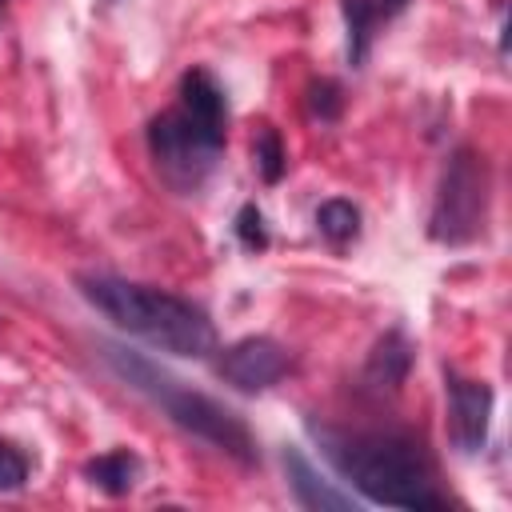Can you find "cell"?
Listing matches in <instances>:
<instances>
[{"mask_svg":"<svg viewBox=\"0 0 512 512\" xmlns=\"http://www.w3.org/2000/svg\"><path fill=\"white\" fill-rule=\"evenodd\" d=\"M148 144H152V156H156L164 180L176 184L180 192H192L212 172V164L220 156V144H212L180 108L160 112L148 124Z\"/></svg>","mask_w":512,"mask_h":512,"instance_id":"5","label":"cell"},{"mask_svg":"<svg viewBox=\"0 0 512 512\" xmlns=\"http://www.w3.org/2000/svg\"><path fill=\"white\" fill-rule=\"evenodd\" d=\"M236 236H240V244L252 248V252H260V248L268 244V236H264V216H260L252 204L240 208V216H236Z\"/></svg>","mask_w":512,"mask_h":512,"instance_id":"16","label":"cell"},{"mask_svg":"<svg viewBox=\"0 0 512 512\" xmlns=\"http://www.w3.org/2000/svg\"><path fill=\"white\" fill-rule=\"evenodd\" d=\"M0 4H4V0H0Z\"/></svg>","mask_w":512,"mask_h":512,"instance_id":"18","label":"cell"},{"mask_svg":"<svg viewBox=\"0 0 512 512\" xmlns=\"http://www.w3.org/2000/svg\"><path fill=\"white\" fill-rule=\"evenodd\" d=\"M80 292L96 312H104L112 324L148 340L160 352L200 360L216 348V328L208 312L196 308L192 300H180L160 288L128 284L116 276H80Z\"/></svg>","mask_w":512,"mask_h":512,"instance_id":"1","label":"cell"},{"mask_svg":"<svg viewBox=\"0 0 512 512\" xmlns=\"http://www.w3.org/2000/svg\"><path fill=\"white\" fill-rule=\"evenodd\" d=\"M104 356H108V364L136 388V392H144V396H152L180 428H188L192 436H200V440H208L212 448H220V452H228V456H236L240 464H252L256 460V440H252V432H248V424L232 412V408H224V404H216L212 396H204V392H192V388H184L180 380H172L168 372H160L152 360H144L140 352H128V348H116V344H104Z\"/></svg>","mask_w":512,"mask_h":512,"instance_id":"3","label":"cell"},{"mask_svg":"<svg viewBox=\"0 0 512 512\" xmlns=\"http://www.w3.org/2000/svg\"><path fill=\"white\" fill-rule=\"evenodd\" d=\"M284 468H288V480H292V492L304 508H320V512H348L352 508V496L336 492L296 448L284 452Z\"/></svg>","mask_w":512,"mask_h":512,"instance_id":"9","label":"cell"},{"mask_svg":"<svg viewBox=\"0 0 512 512\" xmlns=\"http://www.w3.org/2000/svg\"><path fill=\"white\" fill-rule=\"evenodd\" d=\"M484 212H488L484 156H476L472 148H460V152H452V160L440 176V192H436V204H432L428 232L440 244H468V240L480 236Z\"/></svg>","mask_w":512,"mask_h":512,"instance_id":"4","label":"cell"},{"mask_svg":"<svg viewBox=\"0 0 512 512\" xmlns=\"http://www.w3.org/2000/svg\"><path fill=\"white\" fill-rule=\"evenodd\" d=\"M316 228H320L328 240L344 244V240H352V236L360 232V212H356V204H348V200H324V204L316 208Z\"/></svg>","mask_w":512,"mask_h":512,"instance_id":"13","label":"cell"},{"mask_svg":"<svg viewBox=\"0 0 512 512\" xmlns=\"http://www.w3.org/2000/svg\"><path fill=\"white\" fill-rule=\"evenodd\" d=\"M180 112L212 140L224 148V132H228V100L220 92V84L204 72V68H192L184 80H180Z\"/></svg>","mask_w":512,"mask_h":512,"instance_id":"8","label":"cell"},{"mask_svg":"<svg viewBox=\"0 0 512 512\" xmlns=\"http://www.w3.org/2000/svg\"><path fill=\"white\" fill-rule=\"evenodd\" d=\"M324 452L372 500L388 508H440L428 456L408 436H336L324 432Z\"/></svg>","mask_w":512,"mask_h":512,"instance_id":"2","label":"cell"},{"mask_svg":"<svg viewBox=\"0 0 512 512\" xmlns=\"http://www.w3.org/2000/svg\"><path fill=\"white\" fill-rule=\"evenodd\" d=\"M408 0H344V20H348V56L360 64L368 56V40L380 20L396 16Z\"/></svg>","mask_w":512,"mask_h":512,"instance_id":"10","label":"cell"},{"mask_svg":"<svg viewBox=\"0 0 512 512\" xmlns=\"http://www.w3.org/2000/svg\"><path fill=\"white\" fill-rule=\"evenodd\" d=\"M488 416H492V388L484 380H448V428L460 452H480L488 440Z\"/></svg>","mask_w":512,"mask_h":512,"instance_id":"7","label":"cell"},{"mask_svg":"<svg viewBox=\"0 0 512 512\" xmlns=\"http://www.w3.org/2000/svg\"><path fill=\"white\" fill-rule=\"evenodd\" d=\"M216 368L240 392H264L288 372V352L268 336H248V340H236L232 348H224Z\"/></svg>","mask_w":512,"mask_h":512,"instance_id":"6","label":"cell"},{"mask_svg":"<svg viewBox=\"0 0 512 512\" xmlns=\"http://www.w3.org/2000/svg\"><path fill=\"white\" fill-rule=\"evenodd\" d=\"M24 476H28V460H24L8 440H0V492L20 488Z\"/></svg>","mask_w":512,"mask_h":512,"instance_id":"15","label":"cell"},{"mask_svg":"<svg viewBox=\"0 0 512 512\" xmlns=\"http://www.w3.org/2000/svg\"><path fill=\"white\" fill-rule=\"evenodd\" d=\"M252 152H256V168H260V176L268 180V184H276L280 176H284V144H280V136H276V128H260L256 132V140H252Z\"/></svg>","mask_w":512,"mask_h":512,"instance_id":"14","label":"cell"},{"mask_svg":"<svg viewBox=\"0 0 512 512\" xmlns=\"http://www.w3.org/2000/svg\"><path fill=\"white\" fill-rule=\"evenodd\" d=\"M408 368H412V344L404 340V332H388L372 348V356L364 364V380L372 388H400L404 376H408Z\"/></svg>","mask_w":512,"mask_h":512,"instance_id":"11","label":"cell"},{"mask_svg":"<svg viewBox=\"0 0 512 512\" xmlns=\"http://www.w3.org/2000/svg\"><path fill=\"white\" fill-rule=\"evenodd\" d=\"M308 104H312V112H316L320 120H336V116H340V88H336L332 80H316V84L308 88Z\"/></svg>","mask_w":512,"mask_h":512,"instance_id":"17","label":"cell"},{"mask_svg":"<svg viewBox=\"0 0 512 512\" xmlns=\"http://www.w3.org/2000/svg\"><path fill=\"white\" fill-rule=\"evenodd\" d=\"M136 472H140V464H136V456H128V452H108V456H96V460L88 464V480L100 484V488L112 492V496H124V492L136 484Z\"/></svg>","mask_w":512,"mask_h":512,"instance_id":"12","label":"cell"}]
</instances>
